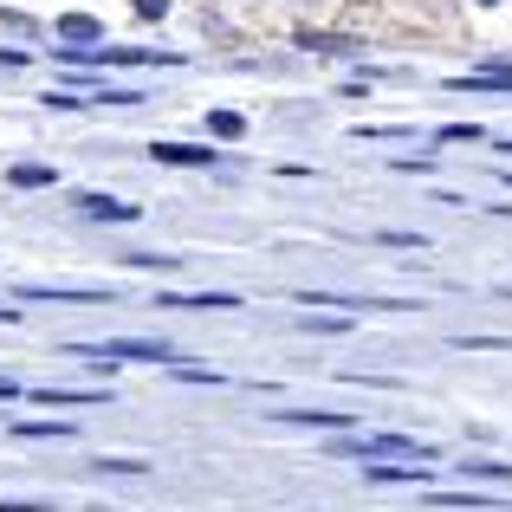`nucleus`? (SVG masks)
Instances as JSON below:
<instances>
[{"label": "nucleus", "mask_w": 512, "mask_h": 512, "mask_svg": "<svg viewBox=\"0 0 512 512\" xmlns=\"http://www.w3.org/2000/svg\"><path fill=\"white\" fill-rule=\"evenodd\" d=\"M78 357H104V363H169L163 344L150 338H104V344H72Z\"/></svg>", "instance_id": "f257e3e1"}, {"label": "nucleus", "mask_w": 512, "mask_h": 512, "mask_svg": "<svg viewBox=\"0 0 512 512\" xmlns=\"http://www.w3.org/2000/svg\"><path fill=\"white\" fill-rule=\"evenodd\" d=\"M350 454H396V461H435V448H422V441H409V435H363V441H350Z\"/></svg>", "instance_id": "f03ea898"}, {"label": "nucleus", "mask_w": 512, "mask_h": 512, "mask_svg": "<svg viewBox=\"0 0 512 512\" xmlns=\"http://www.w3.org/2000/svg\"><path fill=\"white\" fill-rule=\"evenodd\" d=\"M20 299H59V305H98L111 299L104 286H20Z\"/></svg>", "instance_id": "7ed1b4c3"}, {"label": "nucleus", "mask_w": 512, "mask_h": 512, "mask_svg": "<svg viewBox=\"0 0 512 512\" xmlns=\"http://www.w3.org/2000/svg\"><path fill=\"white\" fill-rule=\"evenodd\" d=\"M156 163H169V169H208L214 163V150H195V143H156Z\"/></svg>", "instance_id": "20e7f679"}, {"label": "nucleus", "mask_w": 512, "mask_h": 512, "mask_svg": "<svg viewBox=\"0 0 512 512\" xmlns=\"http://www.w3.org/2000/svg\"><path fill=\"white\" fill-rule=\"evenodd\" d=\"M78 214H85V221H137L143 208H130V201H111V195H85V201H78Z\"/></svg>", "instance_id": "39448f33"}, {"label": "nucleus", "mask_w": 512, "mask_h": 512, "mask_svg": "<svg viewBox=\"0 0 512 512\" xmlns=\"http://www.w3.org/2000/svg\"><path fill=\"white\" fill-rule=\"evenodd\" d=\"M163 305H188V312H234V292H169Z\"/></svg>", "instance_id": "423d86ee"}, {"label": "nucleus", "mask_w": 512, "mask_h": 512, "mask_svg": "<svg viewBox=\"0 0 512 512\" xmlns=\"http://www.w3.org/2000/svg\"><path fill=\"white\" fill-rule=\"evenodd\" d=\"M273 422H292V428H350V415H318V409H286V415H273Z\"/></svg>", "instance_id": "0eeeda50"}, {"label": "nucleus", "mask_w": 512, "mask_h": 512, "mask_svg": "<svg viewBox=\"0 0 512 512\" xmlns=\"http://www.w3.org/2000/svg\"><path fill=\"white\" fill-rule=\"evenodd\" d=\"M13 435L20 441H72L78 428L72 422H13Z\"/></svg>", "instance_id": "6e6552de"}, {"label": "nucleus", "mask_w": 512, "mask_h": 512, "mask_svg": "<svg viewBox=\"0 0 512 512\" xmlns=\"http://www.w3.org/2000/svg\"><path fill=\"white\" fill-rule=\"evenodd\" d=\"M428 467H370V487H422Z\"/></svg>", "instance_id": "1a4fd4ad"}, {"label": "nucleus", "mask_w": 512, "mask_h": 512, "mask_svg": "<svg viewBox=\"0 0 512 512\" xmlns=\"http://www.w3.org/2000/svg\"><path fill=\"white\" fill-rule=\"evenodd\" d=\"M59 39H72V46H91V39H98V20H91V13H65V20H59Z\"/></svg>", "instance_id": "9d476101"}, {"label": "nucleus", "mask_w": 512, "mask_h": 512, "mask_svg": "<svg viewBox=\"0 0 512 512\" xmlns=\"http://www.w3.org/2000/svg\"><path fill=\"white\" fill-rule=\"evenodd\" d=\"M46 182H59V169H39V163H20V169H13V188H46Z\"/></svg>", "instance_id": "9b49d317"}, {"label": "nucleus", "mask_w": 512, "mask_h": 512, "mask_svg": "<svg viewBox=\"0 0 512 512\" xmlns=\"http://www.w3.org/2000/svg\"><path fill=\"white\" fill-rule=\"evenodd\" d=\"M461 474L467 480H512V467H500V461H467Z\"/></svg>", "instance_id": "f8f14e48"}, {"label": "nucleus", "mask_w": 512, "mask_h": 512, "mask_svg": "<svg viewBox=\"0 0 512 512\" xmlns=\"http://www.w3.org/2000/svg\"><path fill=\"white\" fill-rule=\"evenodd\" d=\"M208 130H214V137H240V130H247V117H234V111H214V117H208Z\"/></svg>", "instance_id": "ddd939ff"}, {"label": "nucleus", "mask_w": 512, "mask_h": 512, "mask_svg": "<svg viewBox=\"0 0 512 512\" xmlns=\"http://www.w3.org/2000/svg\"><path fill=\"white\" fill-rule=\"evenodd\" d=\"M39 402H104V396H91V389H39Z\"/></svg>", "instance_id": "4468645a"}, {"label": "nucleus", "mask_w": 512, "mask_h": 512, "mask_svg": "<svg viewBox=\"0 0 512 512\" xmlns=\"http://www.w3.org/2000/svg\"><path fill=\"white\" fill-rule=\"evenodd\" d=\"M480 137V124H448V130H441V143H474Z\"/></svg>", "instance_id": "2eb2a0df"}, {"label": "nucleus", "mask_w": 512, "mask_h": 512, "mask_svg": "<svg viewBox=\"0 0 512 512\" xmlns=\"http://www.w3.org/2000/svg\"><path fill=\"white\" fill-rule=\"evenodd\" d=\"M137 13H143V20H163V13H169V0H137Z\"/></svg>", "instance_id": "dca6fc26"}, {"label": "nucleus", "mask_w": 512, "mask_h": 512, "mask_svg": "<svg viewBox=\"0 0 512 512\" xmlns=\"http://www.w3.org/2000/svg\"><path fill=\"white\" fill-rule=\"evenodd\" d=\"M0 512H46V500H0Z\"/></svg>", "instance_id": "f3484780"}, {"label": "nucleus", "mask_w": 512, "mask_h": 512, "mask_svg": "<svg viewBox=\"0 0 512 512\" xmlns=\"http://www.w3.org/2000/svg\"><path fill=\"white\" fill-rule=\"evenodd\" d=\"M480 7H500V0H480Z\"/></svg>", "instance_id": "a211bd4d"}]
</instances>
